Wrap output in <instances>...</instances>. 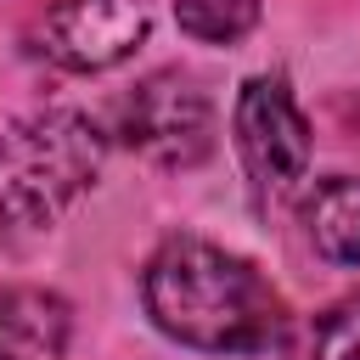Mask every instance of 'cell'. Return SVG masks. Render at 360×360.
Returning a JSON list of instances; mask_svg holds the SVG:
<instances>
[{"label":"cell","instance_id":"4","mask_svg":"<svg viewBox=\"0 0 360 360\" xmlns=\"http://www.w3.org/2000/svg\"><path fill=\"white\" fill-rule=\"evenodd\" d=\"M118 135L158 169H191L214 152V107L186 73L163 68L124 96Z\"/></svg>","mask_w":360,"mask_h":360},{"label":"cell","instance_id":"8","mask_svg":"<svg viewBox=\"0 0 360 360\" xmlns=\"http://www.w3.org/2000/svg\"><path fill=\"white\" fill-rule=\"evenodd\" d=\"M174 22L197 45H236L253 34L259 0H174Z\"/></svg>","mask_w":360,"mask_h":360},{"label":"cell","instance_id":"5","mask_svg":"<svg viewBox=\"0 0 360 360\" xmlns=\"http://www.w3.org/2000/svg\"><path fill=\"white\" fill-rule=\"evenodd\" d=\"M146 28H152V17L141 0H56L39 17L34 39L56 68L101 73V68H118L124 56H135Z\"/></svg>","mask_w":360,"mask_h":360},{"label":"cell","instance_id":"9","mask_svg":"<svg viewBox=\"0 0 360 360\" xmlns=\"http://www.w3.org/2000/svg\"><path fill=\"white\" fill-rule=\"evenodd\" d=\"M304 360H360V292L343 298V304H332L315 321V338H309Z\"/></svg>","mask_w":360,"mask_h":360},{"label":"cell","instance_id":"3","mask_svg":"<svg viewBox=\"0 0 360 360\" xmlns=\"http://www.w3.org/2000/svg\"><path fill=\"white\" fill-rule=\"evenodd\" d=\"M231 135L259 202H281L309 180V118L281 73H253L236 90Z\"/></svg>","mask_w":360,"mask_h":360},{"label":"cell","instance_id":"2","mask_svg":"<svg viewBox=\"0 0 360 360\" xmlns=\"http://www.w3.org/2000/svg\"><path fill=\"white\" fill-rule=\"evenodd\" d=\"M107 135L79 107H45L0 129V231L56 225L101 174Z\"/></svg>","mask_w":360,"mask_h":360},{"label":"cell","instance_id":"7","mask_svg":"<svg viewBox=\"0 0 360 360\" xmlns=\"http://www.w3.org/2000/svg\"><path fill=\"white\" fill-rule=\"evenodd\" d=\"M304 231L326 264H360V174H326L304 191Z\"/></svg>","mask_w":360,"mask_h":360},{"label":"cell","instance_id":"1","mask_svg":"<svg viewBox=\"0 0 360 360\" xmlns=\"http://www.w3.org/2000/svg\"><path fill=\"white\" fill-rule=\"evenodd\" d=\"M146 315L163 338L197 354H270L287 338V298L259 276L253 259L202 242L169 236L141 276Z\"/></svg>","mask_w":360,"mask_h":360},{"label":"cell","instance_id":"6","mask_svg":"<svg viewBox=\"0 0 360 360\" xmlns=\"http://www.w3.org/2000/svg\"><path fill=\"white\" fill-rule=\"evenodd\" d=\"M73 309L51 287H0V360H68Z\"/></svg>","mask_w":360,"mask_h":360}]
</instances>
